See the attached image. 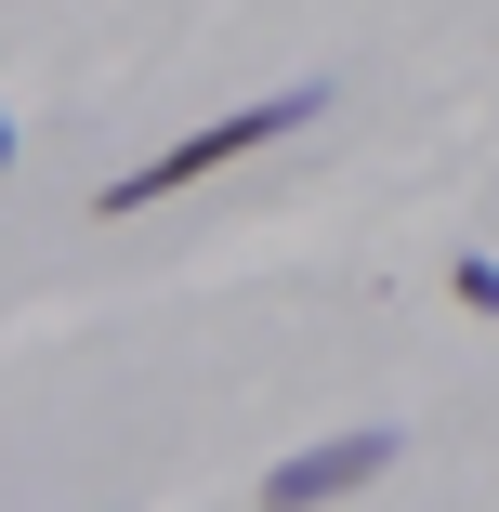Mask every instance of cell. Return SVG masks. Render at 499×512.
<instances>
[{
	"mask_svg": "<svg viewBox=\"0 0 499 512\" xmlns=\"http://www.w3.org/2000/svg\"><path fill=\"white\" fill-rule=\"evenodd\" d=\"M0 171H14V119H0Z\"/></svg>",
	"mask_w": 499,
	"mask_h": 512,
	"instance_id": "4",
	"label": "cell"
},
{
	"mask_svg": "<svg viewBox=\"0 0 499 512\" xmlns=\"http://www.w3.org/2000/svg\"><path fill=\"white\" fill-rule=\"evenodd\" d=\"M303 119H329V79L263 92V106H237V119H211V132H184V145H158L145 171H119L106 197H92V224H132V211H158V197H184V184H211V171H237V158H263V145H289Z\"/></svg>",
	"mask_w": 499,
	"mask_h": 512,
	"instance_id": "1",
	"label": "cell"
},
{
	"mask_svg": "<svg viewBox=\"0 0 499 512\" xmlns=\"http://www.w3.org/2000/svg\"><path fill=\"white\" fill-rule=\"evenodd\" d=\"M394 460H408V434H394V421H368V434H329V447H289V460L263 473V512H329V499L381 486Z\"/></svg>",
	"mask_w": 499,
	"mask_h": 512,
	"instance_id": "2",
	"label": "cell"
},
{
	"mask_svg": "<svg viewBox=\"0 0 499 512\" xmlns=\"http://www.w3.org/2000/svg\"><path fill=\"white\" fill-rule=\"evenodd\" d=\"M447 302H460V316H499V250H460L447 263Z\"/></svg>",
	"mask_w": 499,
	"mask_h": 512,
	"instance_id": "3",
	"label": "cell"
}]
</instances>
